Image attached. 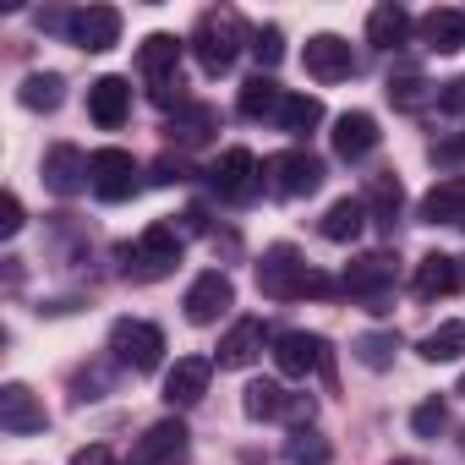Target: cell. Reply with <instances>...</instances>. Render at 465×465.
Returning a JSON list of instances; mask_svg holds the SVG:
<instances>
[{
	"label": "cell",
	"instance_id": "38",
	"mask_svg": "<svg viewBox=\"0 0 465 465\" xmlns=\"http://www.w3.org/2000/svg\"><path fill=\"white\" fill-rule=\"evenodd\" d=\"M23 224H28V219H23V197H17V192H6V197H0V236L12 242Z\"/></svg>",
	"mask_w": 465,
	"mask_h": 465
},
{
	"label": "cell",
	"instance_id": "8",
	"mask_svg": "<svg viewBox=\"0 0 465 465\" xmlns=\"http://www.w3.org/2000/svg\"><path fill=\"white\" fill-rule=\"evenodd\" d=\"M88 164H94V192L104 203H126L137 192V159L126 148H99V153H88Z\"/></svg>",
	"mask_w": 465,
	"mask_h": 465
},
{
	"label": "cell",
	"instance_id": "18",
	"mask_svg": "<svg viewBox=\"0 0 465 465\" xmlns=\"http://www.w3.org/2000/svg\"><path fill=\"white\" fill-rule=\"evenodd\" d=\"M88 115H94L104 132H115V126L132 115V83H126V77H99V83L88 88Z\"/></svg>",
	"mask_w": 465,
	"mask_h": 465
},
{
	"label": "cell",
	"instance_id": "36",
	"mask_svg": "<svg viewBox=\"0 0 465 465\" xmlns=\"http://www.w3.org/2000/svg\"><path fill=\"white\" fill-rule=\"evenodd\" d=\"M252 55H258V66H280L285 61V34L280 28H258L252 34Z\"/></svg>",
	"mask_w": 465,
	"mask_h": 465
},
{
	"label": "cell",
	"instance_id": "34",
	"mask_svg": "<svg viewBox=\"0 0 465 465\" xmlns=\"http://www.w3.org/2000/svg\"><path fill=\"white\" fill-rule=\"evenodd\" d=\"M285 460H291V465H329V460H334V443H329L323 432L302 427V432H291V443H285Z\"/></svg>",
	"mask_w": 465,
	"mask_h": 465
},
{
	"label": "cell",
	"instance_id": "16",
	"mask_svg": "<svg viewBox=\"0 0 465 465\" xmlns=\"http://www.w3.org/2000/svg\"><path fill=\"white\" fill-rule=\"evenodd\" d=\"M416 296L421 302H438V296H454L460 285H465V269H460V258H449V252H427L421 263H416Z\"/></svg>",
	"mask_w": 465,
	"mask_h": 465
},
{
	"label": "cell",
	"instance_id": "31",
	"mask_svg": "<svg viewBox=\"0 0 465 465\" xmlns=\"http://www.w3.org/2000/svg\"><path fill=\"white\" fill-rule=\"evenodd\" d=\"M323 121V99L318 94H285V110H280V126L291 137H307L312 126Z\"/></svg>",
	"mask_w": 465,
	"mask_h": 465
},
{
	"label": "cell",
	"instance_id": "11",
	"mask_svg": "<svg viewBox=\"0 0 465 465\" xmlns=\"http://www.w3.org/2000/svg\"><path fill=\"white\" fill-rule=\"evenodd\" d=\"M302 61H307V77H318V83H345L356 72V55L340 34H312Z\"/></svg>",
	"mask_w": 465,
	"mask_h": 465
},
{
	"label": "cell",
	"instance_id": "19",
	"mask_svg": "<svg viewBox=\"0 0 465 465\" xmlns=\"http://www.w3.org/2000/svg\"><path fill=\"white\" fill-rule=\"evenodd\" d=\"M329 143H334V153H340V159H367V153L378 148V121H372L367 110H345V115L334 121Z\"/></svg>",
	"mask_w": 465,
	"mask_h": 465
},
{
	"label": "cell",
	"instance_id": "24",
	"mask_svg": "<svg viewBox=\"0 0 465 465\" xmlns=\"http://www.w3.org/2000/svg\"><path fill=\"white\" fill-rule=\"evenodd\" d=\"M389 280H394V258H389V252H361V258H351V269H345V291H351V296H378Z\"/></svg>",
	"mask_w": 465,
	"mask_h": 465
},
{
	"label": "cell",
	"instance_id": "39",
	"mask_svg": "<svg viewBox=\"0 0 465 465\" xmlns=\"http://www.w3.org/2000/svg\"><path fill=\"white\" fill-rule=\"evenodd\" d=\"M153 181H159V186H170V181H186V164H181V159H159V164H153Z\"/></svg>",
	"mask_w": 465,
	"mask_h": 465
},
{
	"label": "cell",
	"instance_id": "40",
	"mask_svg": "<svg viewBox=\"0 0 465 465\" xmlns=\"http://www.w3.org/2000/svg\"><path fill=\"white\" fill-rule=\"evenodd\" d=\"M72 465H115V454H110L104 443H94V449H77V454H72Z\"/></svg>",
	"mask_w": 465,
	"mask_h": 465
},
{
	"label": "cell",
	"instance_id": "9",
	"mask_svg": "<svg viewBox=\"0 0 465 465\" xmlns=\"http://www.w3.org/2000/svg\"><path fill=\"white\" fill-rule=\"evenodd\" d=\"M258 159L247 153V148H224L219 159H213V170H208V181H213V192L219 197H230V203H247L252 192H258Z\"/></svg>",
	"mask_w": 465,
	"mask_h": 465
},
{
	"label": "cell",
	"instance_id": "23",
	"mask_svg": "<svg viewBox=\"0 0 465 465\" xmlns=\"http://www.w3.org/2000/svg\"><path fill=\"white\" fill-rule=\"evenodd\" d=\"M416 28H421L427 50H438V55H454V50H465V12H454V6H438V12H427Z\"/></svg>",
	"mask_w": 465,
	"mask_h": 465
},
{
	"label": "cell",
	"instance_id": "42",
	"mask_svg": "<svg viewBox=\"0 0 465 465\" xmlns=\"http://www.w3.org/2000/svg\"><path fill=\"white\" fill-rule=\"evenodd\" d=\"M400 465H411V460H400Z\"/></svg>",
	"mask_w": 465,
	"mask_h": 465
},
{
	"label": "cell",
	"instance_id": "4",
	"mask_svg": "<svg viewBox=\"0 0 465 465\" xmlns=\"http://www.w3.org/2000/svg\"><path fill=\"white\" fill-rule=\"evenodd\" d=\"M263 186L274 197H312L323 186V159L307 148H285V153L263 159Z\"/></svg>",
	"mask_w": 465,
	"mask_h": 465
},
{
	"label": "cell",
	"instance_id": "12",
	"mask_svg": "<svg viewBox=\"0 0 465 465\" xmlns=\"http://www.w3.org/2000/svg\"><path fill=\"white\" fill-rule=\"evenodd\" d=\"M323 356H329V345H323L318 334H302V329L274 334V367H280L285 378H307L312 367H323Z\"/></svg>",
	"mask_w": 465,
	"mask_h": 465
},
{
	"label": "cell",
	"instance_id": "1",
	"mask_svg": "<svg viewBox=\"0 0 465 465\" xmlns=\"http://www.w3.org/2000/svg\"><path fill=\"white\" fill-rule=\"evenodd\" d=\"M258 291L269 302H296V296H329L334 280L329 274H312L296 247H269L263 263H258Z\"/></svg>",
	"mask_w": 465,
	"mask_h": 465
},
{
	"label": "cell",
	"instance_id": "28",
	"mask_svg": "<svg viewBox=\"0 0 465 465\" xmlns=\"http://www.w3.org/2000/svg\"><path fill=\"white\" fill-rule=\"evenodd\" d=\"M400 203H405L400 181H394V175H372V192H367V219H372L378 230H394V219H400Z\"/></svg>",
	"mask_w": 465,
	"mask_h": 465
},
{
	"label": "cell",
	"instance_id": "6",
	"mask_svg": "<svg viewBox=\"0 0 465 465\" xmlns=\"http://www.w3.org/2000/svg\"><path fill=\"white\" fill-rule=\"evenodd\" d=\"M186 323H197V329H208V323H219L230 307H236V285H230V274H219V269H208V274H197L192 285H186Z\"/></svg>",
	"mask_w": 465,
	"mask_h": 465
},
{
	"label": "cell",
	"instance_id": "22",
	"mask_svg": "<svg viewBox=\"0 0 465 465\" xmlns=\"http://www.w3.org/2000/svg\"><path fill=\"white\" fill-rule=\"evenodd\" d=\"M263 351V323L258 318H242V323H230V334L219 340V367H252Z\"/></svg>",
	"mask_w": 465,
	"mask_h": 465
},
{
	"label": "cell",
	"instance_id": "25",
	"mask_svg": "<svg viewBox=\"0 0 465 465\" xmlns=\"http://www.w3.org/2000/svg\"><path fill=\"white\" fill-rule=\"evenodd\" d=\"M361 224H367V203L361 197H340V203H329V213H323V242H356L361 236Z\"/></svg>",
	"mask_w": 465,
	"mask_h": 465
},
{
	"label": "cell",
	"instance_id": "13",
	"mask_svg": "<svg viewBox=\"0 0 465 465\" xmlns=\"http://www.w3.org/2000/svg\"><path fill=\"white\" fill-rule=\"evenodd\" d=\"M45 405H39V394L28 389V383H6L0 389V427L6 432H17V438H28V432H45Z\"/></svg>",
	"mask_w": 465,
	"mask_h": 465
},
{
	"label": "cell",
	"instance_id": "3",
	"mask_svg": "<svg viewBox=\"0 0 465 465\" xmlns=\"http://www.w3.org/2000/svg\"><path fill=\"white\" fill-rule=\"evenodd\" d=\"M121 263L132 280H164L175 263H181V236H175V224H148L137 247H121Z\"/></svg>",
	"mask_w": 465,
	"mask_h": 465
},
{
	"label": "cell",
	"instance_id": "17",
	"mask_svg": "<svg viewBox=\"0 0 465 465\" xmlns=\"http://www.w3.org/2000/svg\"><path fill=\"white\" fill-rule=\"evenodd\" d=\"M208 378H213V361L208 356H181L170 372H164V400L170 405H197L208 394Z\"/></svg>",
	"mask_w": 465,
	"mask_h": 465
},
{
	"label": "cell",
	"instance_id": "2",
	"mask_svg": "<svg viewBox=\"0 0 465 465\" xmlns=\"http://www.w3.org/2000/svg\"><path fill=\"white\" fill-rule=\"evenodd\" d=\"M242 45H247V28H242V17L230 6L224 12H203L197 28H192V55H197V66L208 77H224L230 66H236Z\"/></svg>",
	"mask_w": 465,
	"mask_h": 465
},
{
	"label": "cell",
	"instance_id": "26",
	"mask_svg": "<svg viewBox=\"0 0 465 465\" xmlns=\"http://www.w3.org/2000/svg\"><path fill=\"white\" fill-rule=\"evenodd\" d=\"M411 39V12L405 6H372V17H367V45H378V50H400Z\"/></svg>",
	"mask_w": 465,
	"mask_h": 465
},
{
	"label": "cell",
	"instance_id": "27",
	"mask_svg": "<svg viewBox=\"0 0 465 465\" xmlns=\"http://www.w3.org/2000/svg\"><path fill=\"white\" fill-rule=\"evenodd\" d=\"M285 405H291V394H285L274 378H258V383H247V394H242V411H247L252 421H280Z\"/></svg>",
	"mask_w": 465,
	"mask_h": 465
},
{
	"label": "cell",
	"instance_id": "41",
	"mask_svg": "<svg viewBox=\"0 0 465 465\" xmlns=\"http://www.w3.org/2000/svg\"><path fill=\"white\" fill-rule=\"evenodd\" d=\"M432 153H438V159H465V137H449V143H438Z\"/></svg>",
	"mask_w": 465,
	"mask_h": 465
},
{
	"label": "cell",
	"instance_id": "33",
	"mask_svg": "<svg viewBox=\"0 0 465 465\" xmlns=\"http://www.w3.org/2000/svg\"><path fill=\"white\" fill-rule=\"evenodd\" d=\"M61 88H66V83H61L55 72H28L23 88H17V99H23L28 110H61V99H66Z\"/></svg>",
	"mask_w": 465,
	"mask_h": 465
},
{
	"label": "cell",
	"instance_id": "7",
	"mask_svg": "<svg viewBox=\"0 0 465 465\" xmlns=\"http://www.w3.org/2000/svg\"><path fill=\"white\" fill-rule=\"evenodd\" d=\"M39 175H45V186H50L55 197H77L83 186H94V164H88V153L72 148V143H55V148L45 153Z\"/></svg>",
	"mask_w": 465,
	"mask_h": 465
},
{
	"label": "cell",
	"instance_id": "10",
	"mask_svg": "<svg viewBox=\"0 0 465 465\" xmlns=\"http://www.w3.org/2000/svg\"><path fill=\"white\" fill-rule=\"evenodd\" d=\"M66 39H72L77 50H88V55H104V50H115V39H121V12H115V6H83V12H72Z\"/></svg>",
	"mask_w": 465,
	"mask_h": 465
},
{
	"label": "cell",
	"instance_id": "14",
	"mask_svg": "<svg viewBox=\"0 0 465 465\" xmlns=\"http://www.w3.org/2000/svg\"><path fill=\"white\" fill-rule=\"evenodd\" d=\"M186 421H175V416H164V421H153L148 432H143V443H137V465H181L186 460Z\"/></svg>",
	"mask_w": 465,
	"mask_h": 465
},
{
	"label": "cell",
	"instance_id": "37",
	"mask_svg": "<svg viewBox=\"0 0 465 465\" xmlns=\"http://www.w3.org/2000/svg\"><path fill=\"white\" fill-rule=\"evenodd\" d=\"M449 421V411H443V400H421L416 411H411V427H416V438H432L438 427Z\"/></svg>",
	"mask_w": 465,
	"mask_h": 465
},
{
	"label": "cell",
	"instance_id": "35",
	"mask_svg": "<svg viewBox=\"0 0 465 465\" xmlns=\"http://www.w3.org/2000/svg\"><path fill=\"white\" fill-rule=\"evenodd\" d=\"M427 88H432V83H427L421 72H394V77H389V104H394V110H421V104H427Z\"/></svg>",
	"mask_w": 465,
	"mask_h": 465
},
{
	"label": "cell",
	"instance_id": "30",
	"mask_svg": "<svg viewBox=\"0 0 465 465\" xmlns=\"http://www.w3.org/2000/svg\"><path fill=\"white\" fill-rule=\"evenodd\" d=\"M394 351H400V334H389V329H372V334H356V340H351V356H356L361 367H372V372L394 367Z\"/></svg>",
	"mask_w": 465,
	"mask_h": 465
},
{
	"label": "cell",
	"instance_id": "32",
	"mask_svg": "<svg viewBox=\"0 0 465 465\" xmlns=\"http://www.w3.org/2000/svg\"><path fill=\"white\" fill-rule=\"evenodd\" d=\"M416 351H421V361H460V356H465V323H460V318H454V323H438Z\"/></svg>",
	"mask_w": 465,
	"mask_h": 465
},
{
	"label": "cell",
	"instance_id": "15",
	"mask_svg": "<svg viewBox=\"0 0 465 465\" xmlns=\"http://www.w3.org/2000/svg\"><path fill=\"white\" fill-rule=\"evenodd\" d=\"M181 50H186V45H181L175 34H148V39L137 45V72L148 77V88L181 77Z\"/></svg>",
	"mask_w": 465,
	"mask_h": 465
},
{
	"label": "cell",
	"instance_id": "21",
	"mask_svg": "<svg viewBox=\"0 0 465 465\" xmlns=\"http://www.w3.org/2000/svg\"><path fill=\"white\" fill-rule=\"evenodd\" d=\"M421 219L427 224H465V175H443L421 197Z\"/></svg>",
	"mask_w": 465,
	"mask_h": 465
},
{
	"label": "cell",
	"instance_id": "29",
	"mask_svg": "<svg viewBox=\"0 0 465 465\" xmlns=\"http://www.w3.org/2000/svg\"><path fill=\"white\" fill-rule=\"evenodd\" d=\"M213 126H219V115H213L208 104H186V110L170 121V137H175L181 148H197V143H208V137H213Z\"/></svg>",
	"mask_w": 465,
	"mask_h": 465
},
{
	"label": "cell",
	"instance_id": "20",
	"mask_svg": "<svg viewBox=\"0 0 465 465\" xmlns=\"http://www.w3.org/2000/svg\"><path fill=\"white\" fill-rule=\"evenodd\" d=\"M236 110L247 115V121H280V110H285V88L274 83V77H247L242 83V94H236Z\"/></svg>",
	"mask_w": 465,
	"mask_h": 465
},
{
	"label": "cell",
	"instance_id": "5",
	"mask_svg": "<svg viewBox=\"0 0 465 465\" xmlns=\"http://www.w3.org/2000/svg\"><path fill=\"white\" fill-rule=\"evenodd\" d=\"M110 351H115L121 367L153 372V367L164 361V334H159V323H148V318H121V323L110 329Z\"/></svg>",
	"mask_w": 465,
	"mask_h": 465
}]
</instances>
